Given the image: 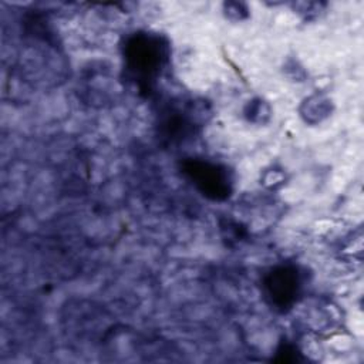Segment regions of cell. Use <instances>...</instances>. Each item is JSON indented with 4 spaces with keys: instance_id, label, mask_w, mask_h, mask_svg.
I'll use <instances>...</instances> for the list:
<instances>
[{
    "instance_id": "2",
    "label": "cell",
    "mask_w": 364,
    "mask_h": 364,
    "mask_svg": "<svg viewBox=\"0 0 364 364\" xmlns=\"http://www.w3.org/2000/svg\"><path fill=\"white\" fill-rule=\"evenodd\" d=\"M183 173L208 198L226 199L232 192V179L226 168L202 159H188L182 164Z\"/></svg>"
},
{
    "instance_id": "4",
    "label": "cell",
    "mask_w": 364,
    "mask_h": 364,
    "mask_svg": "<svg viewBox=\"0 0 364 364\" xmlns=\"http://www.w3.org/2000/svg\"><path fill=\"white\" fill-rule=\"evenodd\" d=\"M307 114L310 115H317L318 114V119L321 117H326L328 114V101L316 97V98H310L307 102Z\"/></svg>"
},
{
    "instance_id": "3",
    "label": "cell",
    "mask_w": 364,
    "mask_h": 364,
    "mask_svg": "<svg viewBox=\"0 0 364 364\" xmlns=\"http://www.w3.org/2000/svg\"><path fill=\"white\" fill-rule=\"evenodd\" d=\"M264 291L279 309L290 307L300 293V277L293 266H279L264 277Z\"/></svg>"
},
{
    "instance_id": "1",
    "label": "cell",
    "mask_w": 364,
    "mask_h": 364,
    "mask_svg": "<svg viewBox=\"0 0 364 364\" xmlns=\"http://www.w3.org/2000/svg\"><path fill=\"white\" fill-rule=\"evenodd\" d=\"M127 70L141 90H149L168 61V44L156 34L136 33L125 48Z\"/></svg>"
}]
</instances>
